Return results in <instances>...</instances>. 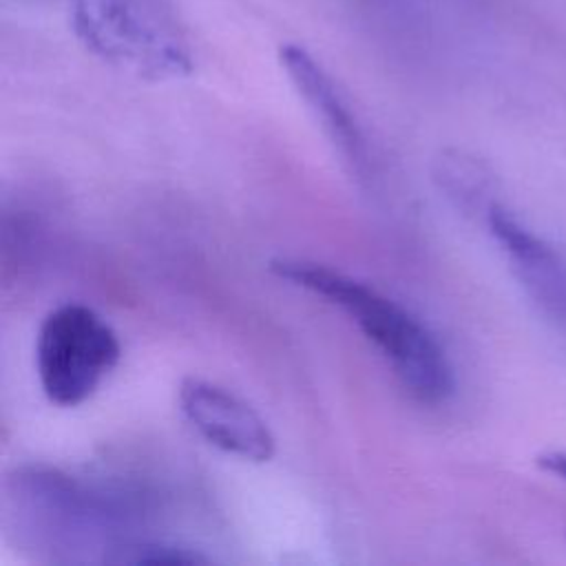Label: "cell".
I'll list each match as a JSON object with an SVG mask.
<instances>
[{
	"mask_svg": "<svg viewBox=\"0 0 566 566\" xmlns=\"http://www.w3.org/2000/svg\"><path fill=\"white\" fill-rule=\"evenodd\" d=\"M188 424L214 449L248 462H270L276 438L268 422L243 398L199 376H186L177 391Z\"/></svg>",
	"mask_w": 566,
	"mask_h": 566,
	"instance_id": "obj_4",
	"label": "cell"
},
{
	"mask_svg": "<svg viewBox=\"0 0 566 566\" xmlns=\"http://www.w3.org/2000/svg\"><path fill=\"white\" fill-rule=\"evenodd\" d=\"M484 221L528 296L553 318L566 321V268L557 252L497 201Z\"/></svg>",
	"mask_w": 566,
	"mask_h": 566,
	"instance_id": "obj_6",
	"label": "cell"
},
{
	"mask_svg": "<svg viewBox=\"0 0 566 566\" xmlns=\"http://www.w3.org/2000/svg\"><path fill=\"white\" fill-rule=\"evenodd\" d=\"M279 60L298 95L305 99L316 119H321V126L338 150L340 161L358 181H369L371 155L365 133L334 80L298 44H283L279 49Z\"/></svg>",
	"mask_w": 566,
	"mask_h": 566,
	"instance_id": "obj_5",
	"label": "cell"
},
{
	"mask_svg": "<svg viewBox=\"0 0 566 566\" xmlns=\"http://www.w3.org/2000/svg\"><path fill=\"white\" fill-rule=\"evenodd\" d=\"M537 467L551 475H557L559 480L566 482V449H551L539 453L537 458Z\"/></svg>",
	"mask_w": 566,
	"mask_h": 566,
	"instance_id": "obj_8",
	"label": "cell"
},
{
	"mask_svg": "<svg viewBox=\"0 0 566 566\" xmlns=\"http://www.w3.org/2000/svg\"><path fill=\"white\" fill-rule=\"evenodd\" d=\"M122 358L111 323L84 303L51 310L35 336V369L42 394L57 407L86 402Z\"/></svg>",
	"mask_w": 566,
	"mask_h": 566,
	"instance_id": "obj_2",
	"label": "cell"
},
{
	"mask_svg": "<svg viewBox=\"0 0 566 566\" xmlns=\"http://www.w3.org/2000/svg\"><path fill=\"white\" fill-rule=\"evenodd\" d=\"M71 27L102 62L144 80H172L192 71L188 51L150 24L130 0H75Z\"/></svg>",
	"mask_w": 566,
	"mask_h": 566,
	"instance_id": "obj_3",
	"label": "cell"
},
{
	"mask_svg": "<svg viewBox=\"0 0 566 566\" xmlns=\"http://www.w3.org/2000/svg\"><path fill=\"white\" fill-rule=\"evenodd\" d=\"M436 179L447 197L464 212H482L484 217L495 203L491 199V172L471 155L458 150L444 153L442 159H438Z\"/></svg>",
	"mask_w": 566,
	"mask_h": 566,
	"instance_id": "obj_7",
	"label": "cell"
},
{
	"mask_svg": "<svg viewBox=\"0 0 566 566\" xmlns=\"http://www.w3.org/2000/svg\"><path fill=\"white\" fill-rule=\"evenodd\" d=\"M270 272L338 307L389 363L400 385L420 402H444L453 367L436 334L407 307L374 285L305 259H272Z\"/></svg>",
	"mask_w": 566,
	"mask_h": 566,
	"instance_id": "obj_1",
	"label": "cell"
}]
</instances>
